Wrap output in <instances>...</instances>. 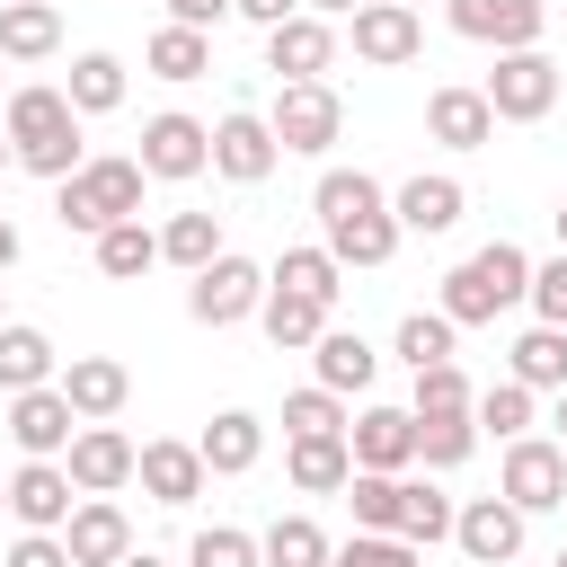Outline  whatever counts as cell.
<instances>
[{
  "mask_svg": "<svg viewBox=\"0 0 567 567\" xmlns=\"http://www.w3.org/2000/svg\"><path fill=\"white\" fill-rule=\"evenodd\" d=\"M0 133H9L18 168H27V177H44V186H62V177H80V168H89L80 106H71L62 89H44V80L9 89V106H0Z\"/></svg>",
  "mask_w": 567,
  "mask_h": 567,
  "instance_id": "1",
  "label": "cell"
},
{
  "mask_svg": "<svg viewBox=\"0 0 567 567\" xmlns=\"http://www.w3.org/2000/svg\"><path fill=\"white\" fill-rule=\"evenodd\" d=\"M514 301H532V257L514 248V239H487L478 257H461L452 275H443V319L452 328H487V319H505Z\"/></svg>",
  "mask_w": 567,
  "mask_h": 567,
  "instance_id": "2",
  "label": "cell"
},
{
  "mask_svg": "<svg viewBox=\"0 0 567 567\" xmlns=\"http://www.w3.org/2000/svg\"><path fill=\"white\" fill-rule=\"evenodd\" d=\"M53 221L80 230V239H106L115 221H142V159H89L80 177H62Z\"/></svg>",
  "mask_w": 567,
  "mask_h": 567,
  "instance_id": "3",
  "label": "cell"
},
{
  "mask_svg": "<svg viewBox=\"0 0 567 567\" xmlns=\"http://www.w3.org/2000/svg\"><path fill=\"white\" fill-rule=\"evenodd\" d=\"M266 284H275V275H266L257 257L221 248V257L186 284V319H195V328H239V319H257V310H266Z\"/></svg>",
  "mask_w": 567,
  "mask_h": 567,
  "instance_id": "4",
  "label": "cell"
},
{
  "mask_svg": "<svg viewBox=\"0 0 567 567\" xmlns=\"http://www.w3.org/2000/svg\"><path fill=\"white\" fill-rule=\"evenodd\" d=\"M266 124H275V142H284L292 159H319V151H337L346 106H337V89H328V80H284V89H275V106H266Z\"/></svg>",
  "mask_w": 567,
  "mask_h": 567,
  "instance_id": "5",
  "label": "cell"
},
{
  "mask_svg": "<svg viewBox=\"0 0 567 567\" xmlns=\"http://www.w3.org/2000/svg\"><path fill=\"white\" fill-rule=\"evenodd\" d=\"M558 89H567V80H558V62H549L540 44H532V53H496V71L478 80V97L496 106V124H540V115L558 106Z\"/></svg>",
  "mask_w": 567,
  "mask_h": 567,
  "instance_id": "6",
  "label": "cell"
},
{
  "mask_svg": "<svg viewBox=\"0 0 567 567\" xmlns=\"http://www.w3.org/2000/svg\"><path fill=\"white\" fill-rule=\"evenodd\" d=\"M496 496L523 505V514H558L567 505V452L549 434H514L505 443V470H496Z\"/></svg>",
  "mask_w": 567,
  "mask_h": 567,
  "instance_id": "7",
  "label": "cell"
},
{
  "mask_svg": "<svg viewBox=\"0 0 567 567\" xmlns=\"http://www.w3.org/2000/svg\"><path fill=\"white\" fill-rule=\"evenodd\" d=\"M133 159H142V177L186 186V177H204V168H213V124H195V115H177V106H168V115H151V124H142V151H133Z\"/></svg>",
  "mask_w": 567,
  "mask_h": 567,
  "instance_id": "8",
  "label": "cell"
},
{
  "mask_svg": "<svg viewBox=\"0 0 567 567\" xmlns=\"http://www.w3.org/2000/svg\"><path fill=\"white\" fill-rule=\"evenodd\" d=\"M443 18H452V35L496 44V53H532V44H540V27H549V9H540V0H443Z\"/></svg>",
  "mask_w": 567,
  "mask_h": 567,
  "instance_id": "9",
  "label": "cell"
},
{
  "mask_svg": "<svg viewBox=\"0 0 567 567\" xmlns=\"http://www.w3.org/2000/svg\"><path fill=\"white\" fill-rule=\"evenodd\" d=\"M346 35H354V62H372V71H399V62L425 53V18L399 9V0H363L346 18Z\"/></svg>",
  "mask_w": 567,
  "mask_h": 567,
  "instance_id": "10",
  "label": "cell"
},
{
  "mask_svg": "<svg viewBox=\"0 0 567 567\" xmlns=\"http://www.w3.org/2000/svg\"><path fill=\"white\" fill-rule=\"evenodd\" d=\"M133 461H142V443H133L124 425H80L71 452H62V470H71L80 496H115V487H133Z\"/></svg>",
  "mask_w": 567,
  "mask_h": 567,
  "instance_id": "11",
  "label": "cell"
},
{
  "mask_svg": "<svg viewBox=\"0 0 567 567\" xmlns=\"http://www.w3.org/2000/svg\"><path fill=\"white\" fill-rule=\"evenodd\" d=\"M523 505H505V496H470L461 505V523H452V549L470 558V567H514L523 558Z\"/></svg>",
  "mask_w": 567,
  "mask_h": 567,
  "instance_id": "12",
  "label": "cell"
},
{
  "mask_svg": "<svg viewBox=\"0 0 567 567\" xmlns=\"http://www.w3.org/2000/svg\"><path fill=\"white\" fill-rule=\"evenodd\" d=\"M275 159H284V142H275V124H266V115L230 106V115L213 124V168H221L230 186H266V177H275Z\"/></svg>",
  "mask_w": 567,
  "mask_h": 567,
  "instance_id": "13",
  "label": "cell"
},
{
  "mask_svg": "<svg viewBox=\"0 0 567 567\" xmlns=\"http://www.w3.org/2000/svg\"><path fill=\"white\" fill-rule=\"evenodd\" d=\"M71 434H80V408L62 399V381H53V390H18V399H9V443H18L27 461H62V452H71Z\"/></svg>",
  "mask_w": 567,
  "mask_h": 567,
  "instance_id": "14",
  "label": "cell"
},
{
  "mask_svg": "<svg viewBox=\"0 0 567 567\" xmlns=\"http://www.w3.org/2000/svg\"><path fill=\"white\" fill-rule=\"evenodd\" d=\"M9 514H18V532H62V523L80 514L71 470H62V461H18V470H9Z\"/></svg>",
  "mask_w": 567,
  "mask_h": 567,
  "instance_id": "15",
  "label": "cell"
},
{
  "mask_svg": "<svg viewBox=\"0 0 567 567\" xmlns=\"http://www.w3.org/2000/svg\"><path fill=\"white\" fill-rule=\"evenodd\" d=\"M266 71H275V89L284 80H328L337 71V27L328 18H284V27H266Z\"/></svg>",
  "mask_w": 567,
  "mask_h": 567,
  "instance_id": "16",
  "label": "cell"
},
{
  "mask_svg": "<svg viewBox=\"0 0 567 567\" xmlns=\"http://www.w3.org/2000/svg\"><path fill=\"white\" fill-rule=\"evenodd\" d=\"M390 213H399V230H408V239H443V230L470 213V186H461L452 168H416V177L390 195Z\"/></svg>",
  "mask_w": 567,
  "mask_h": 567,
  "instance_id": "17",
  "label": "cell"
},
{
  "mask_svg": "<svg viewBox=\"0 0 567 567\" xmlns=\"http://www.w3.org/2000/svg\"><path fill=\"white\" fill-rule=\"evenodd\" d=\"M346 452H354V470L408 478V470H416V416H408V408H363V416L346 425Z\"/></svg>",
  "mask_w": 567,
  "mask_h": 567,
  "instance_id": "18",
  "label": "cell"
},
{
  "mask_svg": "<svg viewBox=\"0 0 567 567\" xmlns=\"http://www.w3.org/2000/svg\"><path fill=\"white\" fill-rule=\"evenodd\" d=\"M62 399L80 408V425H115L124 399H133V372H124L115 354H71V363H62Z\"/></svg>",
  "mask_w": 567,
  "mask_h": 567,
  "instance_id": "19",
  "label": "cell"
},
{
  "mask_svg": "<svg viewBox=\"0 0 567 567\" xmlns=\"http://www.w3.org/2000/svg\"><path fill=\"white\" fill-rule=\"evenodd\" d=\"M133 478H142V496H151V505H195L213 470H204V452H195V443H168V434H159V443H142Z\"/></svg>",
  "mask_w": 567,
  "mask_h": 567,
  "instance_id": "20",
  "label": "cell"
},
{
  "mask_svg": "<svg viewBox=\"0 0 567 567\" xmlns=\"http://www.w3.org/2000/svg\"><path fill=\"white\" fill-rule=\"evenodd\" d=\"M62 540H71L80 567H124V558H133V523H124L115 496H80V514L62 523Z\"/></svg>",
  "mask_w": 567,
  "mask_h": 567,
  "instance_id": "21",
  "label": "cell"
},
{
  "mask_svg": "<svg viewBox=\"0 0 567 567\" xmlns=\"http://www.w3.org/2000/svg\"><path fill=\"white\" fill-rule=\"evenodd\" d=\"M53 381H62V346H53L35 319H9V328H0V399L53 390Z\"/></svg>",
  "mask_w": 567,
  "mask_h": 567,
  "instance_id": "22",
  "label": "cell"
},
{
  "mask_svg": "<svg viewBox=\"0 0 567 567\" xmlns=\"http://www.w3.org/2000/svg\"><path fill=\"white\" fill-rule=\"evenodd\" d=\"M319 230H328L319 248H328L337 266H390V257H399V239H408L390 204H372V213H346V221H319Z\"/></svg>",
  "mask_w": 567,
  "mask_h": 567,
  "instance_id": "23",
  "label": "cell"
},
{
  "mask_svg": "<svg viewBox=\"0 0 567 567\" xmlns=\"http://www.w3.org/2000/svg\"><path fill=\"white\" fill-rule=\"evenodd\" d=\"M195 452H204V470H213V478H248V470L266 461V416H248V408H221V416L195 434Z\"/></svg>",
  "mask_w": 567,
  "mask_h": 567,
  "instance_id": "24",
  "label": "cell"
},
{
  "mask_svg": "<svg viewBox=\"0 0 567 567\" xmlns=\"http://www.w3.org/2000/svg\"><path fill=\"white\" fill-rule=\"evenodd\" d=\"M425 133H434L443 151H487V142H496V106H487L478 89H434V97H425Z\"/></svg>",
  "mask_w": 567,
  "mask_h": 567,
  "instance_id": "25",
  "label": "cell"
},
{
  "mask_svg": "<svg viewBox=\"0 0 567 567\" xmlns=\"http://www.w3.org/2000/svg\"><path fill=\"white\" fill-rule=\"evenodd\" d=\"M62 53V9L53 0H9L0 9V62H53Z\"/></svg>",
  "mask_w": 567,
  "mask_h": 567,
  "instance_id": "26",
  "label": "cell"
},
{
  "mask_svg": "<svg viewBox=\"0 0 567 567\" xmlns=\"http://www.w3.org/2000/svg\"><path fill=\"white\" fill-rule=\"evenodd\" d=\"M257 328H266V346H275V354H310V346L328 337V310H319V301H301V292H284V284H266Z\"/></svg>",
  "mask_w": 567,
  "mask_h": 567,
  "instance_id": "27",
  "label": "cell"
},
{
  "mask_svg": "<svg viewBox=\"0 0 567 567\" xmlns=\"http://www.w3.org/2000/svg\"><path fill=\"white\" fill-rule=\"evenodd\" d=\"M284 478H292L301 496H346V478H354L346 434H310V443H292V452H284Z\"/></svg>",
  "mask_w": 567,
  "mask_h": 567,
  "instance_id": "28",
  "label": "cell"
},
{
  "mask_svg": "<svg viewBox=\"0 0 567 567\" xmlns=\"http://www.w3.org/2000/svg\"><path fill=\"white\" fill-rule=\"evenodd\" d=\"M310 372H319V390H337V399H346V390H372L381 354H372V346H363L354 328H328V337L310 346Z\"/></svg>",
  "mask_w": 567,
  "mask_h": 567,
  "instance_id": "29",
  "label": "cell"
},
{
  "mask_svg": "<svg viewBox=\"0 0 567 567\" xmlns=\"http://www.w3.org/2000/svg\"><path fill=\"white\" fill-rule=\"evenodd\" d=\"M505 381H523V390H567V328H523L514 337V354H505Z\"/></svg>",
  "mask_w": 567,
  "mask_h": 567,
  "instance_id": "30",
  "label": "cell"
},
{
  "mask_svg": "<svg viewBox=\"0 0 567 567\" xmlns=\"http://www.w3.org/2000/svg\"><path fill=\"white\" fill-rule=\"evenodd\" d=\"M142 71L186 89V80H204V71H213V35H195V27H159V35L142 44Z\"/></svg>",
  "mask_w": 567,
  "mask_h": 567,
  "instance_id": "31",
  "label": "cell"
},
{
  "mask_svg": "<svg viewBox=\"0 0 567 567\" xmlns=\"http://www.w3.org/2000/svg\"><path fill=\"white\" fill-rule=\"evenodd\" d=\"M284 292H301V301H319V310H337V292H346V266L328 257V248H284L275 266H266Z\"/></svg>",
  "mask_w": 567,
  "mask_h": 567,
  "instance_id": "32",
  "label": "cell"
},
{
  "mask_svg": "<svg viewBox=\"0 0 567 567\" xmlns=\"http://www.w3.org/2000/svg\"><path fill=\"white\" fill-rule=\"evenodd\" d=\"M257 549H266V567H328V558H337V540H328L310 514H275V523L257 532Z\"/></svg>",
  "mask_w": 567,
  "mask_h": 567,
  "instance_id": "33",
  "label": "cell"
},
{
  "mask_svg": "<svg viewBox=\"0 0 567 567\" xmlns=\"http://www.w3.org/2000/svg\"><path fill=\"white\" fill-rule=\"evenodd\" d=\"M213 257H221V213H168V230H159V266L204 275Z\"/></svg>",
  "mask_w": 567,
  "mask_h": 567,
  "instance_id": "34",
  "label": "cell"
},
{
  "mask_svg": "<svg viewBox=\"0 0 567 567\" xmlns=\"http://www.w3.org/2000/svg\"><path fill=\"white\" fill-rule=\"evenodd\" d=\"M151 266H159V230H151V221H115V230L97 239V275H106V284H142Z\"/></svg>",
  "mask_w": 567,
  "mask_h": 567,
  "instance_id": "35",
  "label": "cell"
},
{
  "mask_svg": "<svg viewBox=\"0 0 567 567\" xmlns=\"http://www.w3.org/2000/svg\"><path fill=\"white\" fill-rule=\"evenodd\" d=\"M452 337H461V328H452L443 310H408V319H399V337H390V354H399L408 372H434V363H461V354H452Z\"/></svg>",
  "mask_w": 567,
  "mask_h": 567,
  "instance_id": "36",
  "label": "cell"
},
{
  "mask_svg": "<svg viewBox=\"0 0 567 567\" xmlns=\"http://www.w3.org/2000/svg\"><path fill=\"white\" fill-rule=\"evenodd\" d=\"M470 416H478V434L514 443V434H532V425H540V390H523V381H487Z\"/></svg>",
  "mask_w": 567,
  "mask_h": 567,
  "instance_id": "37",
  "label": "cell"
},
{
  "mask_svg": "<svg viewBox=\"0 0 567 567\" xmlns=\"http://www.w3.org/2000/svg\"><path fill=\"white\" fill-rule=\"evenodd\" d=\"M62 97H71L80 115H115V106H124V62H115V53H80L71 80H62Z\"/></svg>",
  "mask_w": 567,
  "mask_h": 567,
  "instance_id": "38",
  "label": "cell"
},
{
  "mask_svg": "<svg viewBox=\"0 0 567 567\" xmlns=\"http://www.w3.org/2000/svg\"><path fill=\"white\" fill-rule=\"evenodd\" d=\"M452 523H461V505H452L443 487L408 478V505H399V540H408V549H434V540H452Z\"/></svg>",
  "mask_w": 567,
  "mask_h": 567,
  "instance_id": "39",
  "label": "cell"
},
{
  "mask_svg": "<svg viewBox=\"0 0 567 567\" xmlns=\"http://www.w3.org/2000/svg\"><path fill=\"white\" fill-rule=\"evenodd\" d=\"M346 505H354V532H399V505H408V478H381V470H354V478H346Z\"/></svg>",
  "mask_w": 567,
  "mask_h": 567,
  "instance_id": "40",
  "label": "cell"
},
{
  "mask_svg": "<svg viewBox=\"0 0 567 567\" xmlns=\"http://www.w3.org/2000/svg\"><path fill=\"white\" fill-rule=\"evenodd\" d=\"M346 425H354V416H346V399H337V390H319V381L284 399V443H310V434H346Z\"/></svg>",
  "mask_w": 567,
  "mask_h": 567,
  "instance_id": "41",
  "label": "cell"
},
{
  "mask_svg": "<svg viewBox=\"0 0 567 567\" xmlns=\"http://www.w3.org/2000/svg\"><path fill=\"white\" fill-rule=\"evenodd\" d=\"M478 452V416H416V461L425 470H461Z\"/></svg>",
  "mask_w": 567,
  "mask_h": 567,
  "instance_id": "42",
  "label": "cell"
},
{
  "mask_svg": "<svg viewBox=\"0 0 567 567\" xmlns=\"http://www.w3.org/2000/svg\"><path fill=\"white\" fill-rule=\"evenodd\" d=\"M478 408V390H470V372L461 363H434V372H416V399H408V416H470Z\"/></svg>",
  "mask_w": 567,
  "mask_h": 567,
  "instance_id": "43",
  "label": "cell"
},
{
  "mask_svg": "<svg viewBox=\"0 0 567 567\" xmlns=\"http://www.w3.org/2000/svg\"><path fill=\"white\" fill-rule=\"evenodd\" d=\"M186 567H266V549H257V532H239V523H204V532L186 540Z\"/></svg>",
  "mask_w": 567,
  "mask_h": 567,
  "instance_id": "44",
  "label": "cell"
},
{
  "mask_svg": "<svg viewBox=\"0 0 567 567\" xmlns=\"http://www.w3.org/2000/svg\"><path fill=\"white\" fill-rule=\"evenodd\" d=\"M425 549H408L399 532H354V540H337V558L328 567H416Z\"/></svg>",
  "mask_w": 567,
  "mask_h": 567,
  "instance_id": "45",
  "label": "cell"
},
{
  "mask_svg": "<svg viewBox=\"0 0 567 567\" xmlns=\"http://www.w3.org/2000/svg\"><path fill=\"white\" fill-rule=\"evenodd\" d=\"M532 319L540 328H567V248L532 266Z\"/></svg>",
  "mask_w": 567,
  "mask_h": 567,
  "instance_id": "46",
  "label": "cell"
},
{
  "mask_svg": "<svg viewBox=\"0 0 567 567\" xmlns=\"http://www.w3.org/2000/svg\"><path fill=\"white\" fill-rule=\"evenodd\" d=\"M0 567H80V558H71V540H62V532H18Z\"/></svg>",
  "mask_w": 567,
  "mask_h": 567,
  "instance_id": "47",
  "label": "cell"
},
{
  "mask_svg": "<svg viewBox=\"0 0 567 567\" xmlns=\"http://www.w3.org/2000/svg\"><path fill=\"white\" fill-rule=\"evenodd\" d=\"M221 18H239V0H168V27H195V35H213Z\"/></svg>",
  "mask_w": 567,
  "mask_h": 567,
  "instance_id": "48",
  "label": "cell"
},
{
  "mask_svg": "<svg viewBox=\"0 0 567 567\" xmlns=\"http://www.w3.org/2000/svg\"><path fill=\"white\" fill-rule=\"evenodd\" d=\"M239 18L248 27H284V18H301V0H239Z\"/></svg>",
  "mask_w": 567,
  "mask_h": 567,
  "instance_id": "49",
  "label": "cell"
},
{
  "mask_svg": "<svg viewBox=\"0 0 567 567\" xmlns=\"http://www.w3.org/2000/svg\"><path fill=\"white\" fill-rule=\"evenodd\" d=\"M301 9H310V18H354L363 0H301Z\"/></svg>",
  "mask_w": 567,
  "mask_h": 567,
  "instance_id": "50",
  "label": "cell"
},
{
  "mask_svg": "<svg viewBox=\"0 0 567 567\" xmlns=\"http://www.w3.org/2000/svg\"><path fill=\"white\" fill-rule=\"evenodd\" d=\"M9 266H18V221L0 213V275H9Z\"/></svg>",
  "mask_w": 567,
  "mask_h": 567,
  "instance_id": "51",
  "label": "cell"
},
{
  "mask_svg": "<svg viewBox=\"0 0 567 567\" xmlns=\"http://www.w3.org/2000/svg\"><path fill=\"white\" fill-rule=\"evenodd\" d=\"M549 443L567 452V390H558V408H549Z\"/></svg>",
  "mask_w": 567,
  "mask_h": 567,
  "instance_id": "52",
  "label": "cell"
},
{
  "mask_svg": "<svg viewBox=\"0 0 567 567\" xmlns=\"http://www.w3.org/2000/svg\"><path fill=\"white\" fill-rule=\"evenodd\" d=\"M124 567H168V558H151V549H133V558H124Z\"/></svg>",
  "mask_w": 567,
  "mask_h": 567,
  "instance_id": "53",
  "label": "cell"
},
{
  "mask_svg": "<svg viewBox=\"0 0 567 567\" xmlns=\"http://www.w3.org/2000/svg\"><path fill=\"white\" fill-rule=\"evenodd\" d=\"M0 168H18V151H9V133H0Z\"/></svg>",
  "mask_w": 567,
  "mask_h": 567,
  "instance_id": "54",
  "label": "cell"
},
{
  "mask_svg": "<svg viewBox=\"0 0 567 567\" xmlns=\"http://www.w3.org/2000/svg\"><path fill=\"white\" fill-rule=\"evenodd\" d=\"M558 248H567V204H558Z\"/></svg>",
  "mask_w": 567,
  "mask_h": 567,
  "instance_id": "55",
  "label": "cell"
},
{
  "mask_svg": "<svg viewBox=\"0 0 567 567\" xmlns=\"http://www.w3.org/2000/svg\"><path fill=\"white\" fill-rule=\"evenodd\" d=\"M0 514H9V478H0Z\"/></svg>",
  "mask_w": 567,
  "mask_h": 567,
  "instance_id": "56",
  "label": "cell"
},
{
  "mask_svg": "<svg viewBox=\"0 0 567 567\" xmlns=\"http://www.w3.org/2000/svg\"><path fill=\"white\" fill-rule=\"evenodd\" d=\"M0 328H9V310H0Z\"/></svg>",
  "mask_w": 567,
  "mask_h": 567,
  "instance_id": "57",
  "label": "cell"
},
{
  "mask_svg": "<svg viewBox=\"0 0 567 567\" xmlns=\"http://www.w3.org/2000/svg\"><path fill=\"white\" fill-rule=\"evenodd\" d=\"M558 567H567V549H558Z\"/></svg>",
  "mask_w": 567,
  "mask_h": 567,
  "instance_id": "58",
  "label": "cell"
},
{
  "mask_svg": "<svg viewBox=\"0 0 567 567\" xmlns=\"http://www.w3.org/2000/svg\"><path fill=\"white\" fill-rule=\"evenodd\" d=\"M399 9H416V0H399Z\"/></svg>",
  "mask_w": 567,
  "mask_h": 567,
  "instance_id": "59",
  "label": "cell"
},
{
  "mask_svg": "<svg viewBox=\"0 0 567 567\" xmlns=\"http://www.w3.org/2000/svg\"><path fill=\"white\" fill-rule=\"evenodd\" d=\"M0 9H9V0H0Z\"/></svg>",
  "mask_w": 567,
  "mask_h": 567,
  "instance_id": "60",
  "label": "cell"
}]
</instances>
